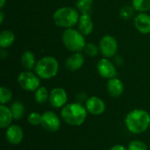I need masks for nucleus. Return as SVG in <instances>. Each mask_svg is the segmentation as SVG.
I'll return each instance as SVG.
<instances>
[{
  "label": "nucleus",
  "instance_id": "9",
  "mask_svg": "<svg viewBox=\"0 0 150 150\" xmlns=\"http://www.w3.org/2000/svg\"><path fill=\"white\" fill-rule=\"evenodd\" d=\"M42 127L48 132H56L59 130L61 122L58 116L54 112H46L42 114L41 124Z\"/></svg>",
  "mask_w": 150,
  "mask_h": 150
},
{
  "label": "nucleus",
  "instance_id": "27",
  "mask_svg": "<svg viewBox=\"0 0 150 150\" xmlns=\"http://www.w3.org/2000/svg\"><path fill=\"white\" fill-rule=\"evenodd\" d=\"M128 150H148L147 145L141 141H133L128 145Z\"/></svg>",
  "mask_w": 150,
  "mask_h": 150
},
{
  "label": "nucleus",
  "instance_id": "30",
  "mask_svg": "<svg viewBox=\"0 0 150 150\" xmlns=\"http://www.w3.org/2000/svg\"><path fill=\"white\" fill-rule=\"evenodd\" d=\"M4 22V12L0 11V23L2 24Z\"/></svg>",
  "mask_w": 150,
  "mask_h": 150
},
{
  "label": "nucleus",
  "instance_id": "12",
  "mask_svg": "<svg viewBox=\"0 0 150 150\" xmlns=\"http://www.w3.org/2000/svg\"><path fill=\"white\" fill-rule=\"evenodd\" d=\"M135 28L143 34L150 33V16L145 12L137 14L134 20Z\"/></svg>",
  "mask_w": 150,
  "mask_h": 150
},
{
  "label": "nucleus",
  "instance_id": "2",
  "mask_svg": "<svg viewBox=\"0 0 150 150\" xmlns=\"http://www.w3.org/2000/svg\"><path fill=\"white\" fill-rule=\"evenodd\" d=\"M62 120L70 126H81L87 117V110L77 103L69 104L62 110Z\"/></svg>",
  "mask_w": 150,
  "mask_h": 150
},
{
  "label": "nucleus",
  "instance_id": "31",
  "mask_svg": "<svg viewBox=\"0 0 150 150\" xmlns=\"http://www.w3.org/2000/svg\"><path fill=\"white\" fill-rule=\"evenodd\" d=\"M6 3V0H0V8H3Z\"/></svg>",
  "mask_w": 150,
  "mask_h": 150
},
{
  "label": "nucleus",
  "instance_id": "17",
  "mask_svg": "<svg viewBox=\"0 0 150 150\" xmlns=\"http://www.w3.org/2000/svg\"><path fill=\"white\" fill-rule=\"evenodd\" d=\"M13 120V115L10 108H7L4 105H0V127L5 128L9 127Z\"/></svg>",
  "mask_w": 150,
  "mask_h": 150
},
{
  "label": "nucleus",
  "instance_id": "21",
  "mask_svg": "<svg viewBox=\"0 0 150 150\" xmlns=\"http://www.w3.org/2000/svg\"><path fill=\"white\" fill-rule=\"evenodd\" d=\"M49 95L50 94L48 93V91L47 90V88L44 86H41V87H39L35 91L34 98L36 102H38L39 104H44L49 98Z\"/></svg>",
  "mask_w": 150,
  "mask_h": 150
},
{
  "label": "nucleus",
  "instance_id": "26",
  "mask_svg": "<svg viewBox=\"0 0 150 150\" xmlns=\"http://www.w3.org/2000/svg\"><path fill=\"white\" fill-rule=\"evenodd\" d=\"M134 7L133 6H129V5H125L123 6L120 11V15L122 18L124 19H129L133 17L134 15Z\"/></svg>",
  "mask_w": 150,
  "mask_h": 150
},
{
  "label": "nucleus",
  "instance_id": "23",
  "mask_svg": "<svg viewBox=\"0 0 150 150\" xmlns=\"http://www.w3.org/2000/svg\"><path fill=\"white\" fill-rule=\"evenodd\" d=\"M11 111L13 115V119L15 120H19L24 116L25 113V107L20 102H14L11 104Z\"/></svg>",
  "mask_w": 150,
  "mask_h": 150
},
{
  "label": "nucleus",
  "instance_id": "29",
  "mask_svg": "<svg viewBox=\"0 0 150 150\" xmlns=\"http://www.w3.org/2000/svg\"><path fill=\"white\" fill-rule=\"evenodd\" d=\"M109 150H128L124 146H122V145H115V146H113L112 148H111Z\"/></svg>",
  "mask_w": 150,
  "mask_h": 150
},
{
  "label": "nucleus",
  "instance_id": "10",
  "mask_svg": "<svg viewBox=\"0 0 150 150\" xmlns=\"http://www.w3.org/2000/svg\"><path fill=\"white\" fill-rule=\"evenodd\" d=\"M68 101V96L64 89L54 88L51 91L49 95V102L54 108L62 107Z\"/></svg>",
  "mask_w": 150,
  "mask_h": 150
},
{
  "label": "nucleus",
  "instance_id": "19",
  "mask_svg": "<svg viewBox=\"0 0 150 150\" xmlns=\"http://www.w3.org/2000/svg\"><path fill=\"white\" fill-rule=\"evenodd\" d=\"M15 41V35L10 30H4L0 33V46L2 48L11 47Z\"/></svg>",
  "mask_w": 150,
  "mask_h": 150
},
{
  "label": "nucleus",
  "instance_id": "3",
  "mask_svg": "<svg viewBox=\"0 0 150 150\" xmlns=\"http://www.w3.org/2000/svg\"><path fill=\"white\" fill-rule=\"evenodd\" d=\"M80 15L76 9L72 7H61L53 15L54 22L56 25L63 28H72L78 23Z\"/></svg>",
  "mask_w": 150,
  "mask_h": 150
},
{
  "label": "nucleus",
  "instance_id": "25",
  "mask_svg": "<svg viewBox=\"0 0 150 150\" xmlns=\"http://www.w3.org/2000/svg\"><path fill=\"white\" fill-rule=\"evenodd\" d=\"M98 50H99V47L97 45H95L94 43L86 44L85 47L83 49L84 53L90 57H96L98 54Z\"/></svg>",
  "mask_w": 150,
  "mask_h": 150
},
{
  "label": "nucleus",
  "instance_id": "24",
  "mask_svg": "<svg viewBox=\"0 0 150 150\" xmlns=\"http://www.w3.org/2000/svg\"><path fill=\"white\" fill-rule=\"evenodd\" d=\"M12 94L11 91L5 87H1L0 88V103L1 105H4L9 103L11 100Z\"/></svg>",
  "mask_w": 150,
  "mask_h": 150
},
{
  "label": "nucleus",
  "instance_id": "1",
  "mask_svg": "<svg viewBox=\"0 0 150 150\" xmlns=\"http://www.w3.org/2000/svg\"><path fill=\"white\" fill-rule=\"evenodd\" d=\"M125 122L127 129L131 133L135 134H142L149 127L150 115L144 110L135 109L127 115Z\"/></svg>",
  "mask_w": 150,
  "mask_h": 150
},
{
  "label": "nucleus",
  "instance_id": "14",
  "mask_svg": "<svg viewBox=\"0 0 150 150\" xmlns=\"http://www.w3.org/2000/svg\"><path fill=\"white\" fill-rule=\"evenodd\" d=\"M5 135H6V139L10 143L13 145H18L22 142L24 134L20 127L17 125H12L8 127Z\"/></svg>",
  "mask_w": 150,
  "mask_h": 150
},
{
  "label": "nucleus",
  "instance_id": "15",
  "mask_svg": "<svg viewBox=\"0 0 150 150\" xmlns=\"http://www.w3.org/2000/svg\"><path fill=\"white\" fill-rule=\"evenodd\" d=\"M107 91L111 97L118 98L122 95L124 91V84L117 77H113L108 80L107 83Z\"/></svg>",
  "mask_w": 150,
  "mask_h": 150
},
{
  "label": "nucleus",
  "instance_id": "6",
  "mask_svg": "<svg viewBox=\"0 0 150 150\" xmlns=\"http://www.w3.org/2000/svg\"><path fill=\"white\" fill-rule=\"evenodd\" d=\"M18 83L21 88L28 91H35L40 84V77L29 70L21 72L18 76Z\"/></svg>",
  "mask_w": 150,
  "mask_h": 150
},
{
  "label": "nucleus",
  "instance_id": "20",
  "mask_svg": "<svg viewBox=\"0 0 150 150\" xmlns=\"http://www.w3.org/2000/svg\"><path fill=\"white\" fill-rule=\"evenodd\" d=\"M76 5L77 10L81 12V14L91 15L93 5V0H77Z\"/></svg>",
  "mask_w": 150,
  "mask_h": 150
},
{
  "label": "nucleus",
  "instance_id": "18",
  "mask_svg": "<svg viewBox=\"0 0 150 150\" xmlns=\"http://www.w3.org/2000/svg\"><path fill=\"white\" fill-rule=\"evenodd\" d=\"M20 61H21L22 66L25 69H26L27 70H30V69L35 68V65H36L35 56H34L33 53H32L29 50H26L22 54Z\"/></svg>",
  "mask_w": 150,
  "mask_h": 150
},
{
  "label": "nucleus",
  "instance_id": "13",
  "mask_svg": "<svg viewBox=\"0 0 150 150\" xmlns=\"http://www.w3.org/2000/svg\"><path fill=\"white\" fill-rule=\"evenodd\" d=\"M84 63V55L81 52L74 53L66 61V68L69 71H76L80 69Z\"/></svg>",
  "mask_w": 150,
  "mask_h": 150
},
{
  "label": "nucleus",
  "instance_id": "8",
  "mask_svg": "<svg viewBox=\"0 0 150 150\" xmlns=\"http://www.w3.org/2000/svg\"><path fill=\"white\" fill-rule=\"evenodd\" d=\"M97 69L98 74L106 79H111L113 77H116L117 76V70L113 63L108 59V58H102L98 61L97 64Z\"/></svg>",
  "mask_w": 150,
  "mask_h": 150
},
{
  "label": "nucleus",
  "instance_id": "11",
  "mask_svg": "<svg viewBox=\"0 0 150 150\" xmlns=\"http://www.w3.org/2000/svg\"><path fill=\"white\" fill-rule=\"evenodd\" d=\"M86 110L93 115H100L105 111L104 101L98 97H91L86 101Z\"/></svg>",
  "mask_w": 150,
  "mask_h": 150
},
{
  "label": "nucleus",
  "instance_id": "4",
  "mask_svg": "<svg viewBox=\"0 0 150 150\" xmlns=\"http://www.w3.org/2000/svg\"><path fill=\"white\" fill-rule=\"evenodd\" d=\"M62 42L65 47L73 53L83 51L86 45L84 35L74 28H68L63 32Z\"/></svg>",
  "mask_w": 150,
  "mask_h": 150
},
{
  "label": "nucleus",
  "instance_id": "28",
  "mask_svg": "<svg viewBox=\"0 0 150 150\" xmlns=\"http://www.w3.org/2000/svg\"><path fill=\"white\" fill-rule=\"evenodd\" d=\"M42 115L38 112H32L28 116V122L33 126H38L41 124Z\"/></svg>",
  "mask_w": 150,
  "mask_h": 150
},
{
  "label": "nucleus",
  "instance_id": "5",
  "mask_svg": "<svg viewBox=\"0 0 150 150\" xmlns=\"http://www.w3.org/2000/svg\"><path fill=\"white\" fill-rule=\"evenodd\" d=\"M34 69L40 78L51 79L57 75L59 70V63L54 57L45 56L36 62Z\"/></svg>",
  "mask_w": 150,
  "mask_h": 150
},
{
  "label": "nucleus",
  "instance_id": "16",
  "mask_svg": "<svg viewBox=\"0 0 150 150\" xmlns=\"http://www.w3.org/2000/svg\"><path fill=\"white\" fill-rule=\"evenodd\" d=\"M79 32L83 35H89L93 31V22L90 14H81L78 20Z\"/></svg>",
  "mask_w": 150,
  "mask_h": 150
},
{
  "label": "nucleus",
  "instance_id": "7",
  "mask_svg": "<svg viewBox=\"0 0 150 150\" xmlns=\"http://www.w3.org/2000/svg\"><path fill=\"white\" fill-rule=\"evenodd\" d=\"M99 50L105 58L113 57L118 50V42L112 35H105L99 42Z\"/></svg>",
  "mask_w": 150,
  "mask_h": 150
},
{
  "label": "nucleus",
  "instance_id": "22",
  "mask_svg": "<svg viewBox=\"0 0 150 150\" xmlns=\"http://www.w3.org/2000/svg\"><path fill=\"white\" fill-rule=\"evenodd\" d=\"M132 6L140 12H146L150 10V0H132Z\"/></svg>",
  "mask_w": 150,
  "mask_h": 150
}]
</instances>
